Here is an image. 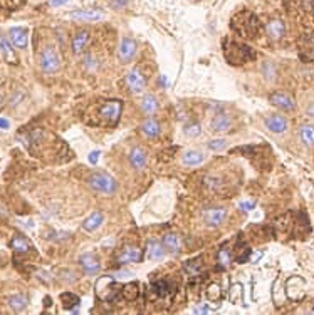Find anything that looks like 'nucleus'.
Listing matches in <instances>:
<instances>
[{"mask_svg":"<svg viewBox=\"0 0 314 315\" xmlns=\"http://www.w3.org/2000/svg\"><path fill=\"white\" fill-rule=\"evenodd\" d=\"M205 297H207V300H210L213 303L222 302V298H223L222 287L218 285V283H210V285L207 287V290H205Z\"/></svg>","mask_w":314,"mask_h":315,"instance_id":"30","label":"nucleus"},{"mask_svg":"<svg viewBox=\"0 0 314 315\" xmlns=\"http://www.w3.org/2000/svg\"><path fill=\"white\" fill-rule=\"evenodd\" d=\"M203 222H205L207 227L210 228H217L225 222L227 218V209L222 206H215V208H207L203 209Z\"/></svg>","mask_w":314,"mask_h":315,"instance_id":"8","label":"nucleus"},{"mask_svg":"<svg viewBox=\"0 0 314 315\" xmlns=\"http://www.w3.org/2000/svg\"><path fill=\"white\" fill-rule=\"evenodd\" d=\"M67 2V0H49L51 5H54V7H57V5H64Z\"/></svg>","mask_w":314,"mask_h":315,"instance_id":"49","label":"nucleus"},{"mask_svg":"<svg viewBox=\"0 0 314 315\" xmlns=\"http://www.w3.org/2000/svg\"><path fill=\"white\" fill-rule=\"evenodd\" d=\"M10 248L15 253H27L29 250H32V246H30L29 240L24 235H14V238L10 240Z\"/></svg>","mask_w":314,"mask_h":315,"instance_id":"24","label":"nucleus"},{"mask_svg":"<svg viewBox=\"0 0 314 315\" xmlns=\"http://www.w3.org/2000/svg\"><path fill=\"white\" fill-rule=\"evenodd\" d=\"M126 86L133 94L143 92V89L146 87V77L140 69H133L126 74Z\"/></svg>","mask_w":314,"mask_h":315,"instance_id":"9","label":"nucleus"},{"mask_svg":"<svg viewBox=\"0 0 314 315\" xmlns=\"http://www.w3.org/2000/svg\"><path fill=\"white\" fill-rule=\"evenodd\" d=\"M141 131H143L145 136H148V138H156V136H160V123L155 119H146L143 124H141Z\"/></svg>","mask_w":314,"mask_h":315,"instance_id":"28","label":"nucleus"},{"mask_svg":"<svg viewBox=\"0 0 314 315\" xmlns=\"http://www.w3.org/2000/svg\"><path fill=\"white\" fill-rule=\"evenodd\" d=\"M40 67L44 72H56L61 69V57L52 45L44 47L40 52Z\"/></svg>","mask_w":314,"mask_h":315,"instance_id":"7","label":"nucleus"},{"mask_svg":"<svg viewBox=\"0 0 314 315\" xmlns=\"http://www.w3.org/2000/svg\"><path fill=\"white\" fill-rule=\"evenodd\" d=\"M61 303H62V308H66V310H72L74 307L79 305V302H81V298L76 295V293H72V292H64V293H61Z\"/></svg>","mask_w":314,"mask_h":315,"instance_id":"29","label":"nucleus"},{"mask_svg":"<svg viewBox=\"0 0 314 315\" xmlns=\"http://www.w3.org/2000/svg\"><path fill=\"white\" fill-rule=\"evenodd\" d=\"M257 148L255 146H242V148H237V149H232L230 153L232 154H244V156H252Z\"/></svg>","mask_w":314,"mask_h":315,"instance_id":"41","label":"nucleus"},{"mask_svg":"<svg viewBox=\"0 0 314 315\" xmlns=\"http://www.w3.org/2000/svg\"><path fill=\"white\" fill-rule=\"evenodd\" d=\"M87 185H89L94 191L103 193V195H113L118 190V183L114 178H111L108 173H93L87 178Z\"/></svg>","mask_w":314,"mask_h":315,"instance_id":"5","label":"nucleus"},{"mask_svg":"<svg viewBox=\"0 0 314 315\" xmlns=\"http://www.w3.org/2000/svg\"><path fill=\"white\" fill-rule=\"evenodd\" d=\"M129 163H131V166L136 171H143L146 168V163H148V154H146L143 148L136 146V148L129 151Z\"/></svg>","mask_w":314,"mask_h":315,"instance_id":"15","label":"nucleus"},{"mask_svg":"<svg viewBox=\"0 0 314 315\" xmlns=\"http://www.w3.org/2000/svg\"><path fill=\"white\" fill-rule=\"evenodd\" d=\"M121 293H123L124 300L134 302L136 298L140 297V285H138V283H136V282L128 283V285H124V287L121 288Z\"/></svg>","mask_w":314,"mask_h":315,"instance_id":"32","label":"nucleus"},{"mask_svg":"<svg viewBox=\"0 0 314 315\" xmlns=\"http://www.w3.org/2000/svg\"><path fill=\"white\" fill-rule=\"evenodd\" d=\"M202 258H195V260H190V261H187L185 264V272L187 274H190V275H198L200 274V270H202Z\"/></svg>","mask_w":314,"mask_h":315,"instance_id":"37","label":"nucleus"},{"mask_svg":"<svg viewBox=\"0 0 314 315\" xmlns=\"http://www.w3.org/2000/svg\"><path fill=\"white\" fill-rule=\"evenodd\" d=\"M103 222H104V215H103V212H99V209H98V212L91 213L89 217L84 220V223H82V228L87 230V232H94V230H98L99 227H101Z\"/></svg>","mask_w":314,"mask_h":315,"instance_id":"26","label":"nucleus"},{"mask_svg":"<svg viewBox=\"0 0 314 315\" xmlns=\"http://www.w3.org/2000/svg\"><path fill=\"white\" fill-rule=\"evenodd\" d=\"M260 256H262V253H257V255H254V256H252V261H257V260L260 258Z\"/></svg>","mask_w":314,"mask_h":315,"instance_id":"51","label":"nucleus"},{"mask_svg":"<svg viewBox=\"0 0 314 315\" xmlns=\"http://www.w3.org/2000/svg\"><path fill=\"white\" fill-rule=\"evenodd\" d=\"M9 126H10V123L7 119L0 118V129H9Z\"/></svg>","mask_w":314,"mask_h":315,"instance_id":"48","label":"nucleus"},{"mask_svg":"<svg viewBox=\"0 0 314 315\" xmlns=\"http://www.w3.org/2000/svg\"><path fill=\"white\" fill-rule=\"evenodd\" d=\"M69 19L74 20H82V22H96L104 17V14L98 9H81V10H72L67 14Z\"/></svg>","mask_w":314,"mask_h":315,"instance_id":"10","label":"nucleus"},{"mask_svg":"<svg viewBox=\"0 0 314 315\" xmlns=\"http://www.w3.org/2000/svg\"><path fill=\"white\" fill-rule=\"evenodd\" d=\"M141 260H143V250L138 246H126L118 256L119 264H138Z\"/></svg>","mask_w":314,"mask_h":315,"instance_id":"13","label":"nucleus"},{"mask_svg":"<svg viewBox=\"0 0 314 315\" xmlns=\"http://www.w3.org/2000/svg\"><path fill=\"white\" fill-rule=\"evenodd\" d=\"M232 128V119H230L225 113H217L215 116L212 118L210 123V129L213 133H227Z\"/></svg>","mask_w":314,"mask_h":315,"instance_id":"14","label":"nucleus"},{"mask_svg":"<svg viewBox=\"0 0 314 315\" xmlns=\"http://www.w3.org/2000/svg\"><path fill=\"white\" fill-rule=\"evenodd\" d=\"M79 264L82 267V270H84V274H87V275L98 274L99 269H101V265H99V260L96 258V255H94V253L81 255L79 256Z\"/></svg>","mask_w":314,"mask_h":315,"instance_id":"17","label":"nucleus"},{"mask_svg":"<svg viewBox=\"0 0 314 315\" xmlns=\"http://www.w3.org/2000/svg\"><path fill=\"white\" fill-rule=\"evenodd\" d=\"M265 32H267V35L272 40H279L284 37L286 25L281 19H272L267 22V25H265Z\"/></svg>","mask_w":314,"mask_h":315,"instance_id":"18","label":"nucleus"},{"mask_svg":"<svg viewBox=\"0 0 314 315\" xmlns=\"http://www.w3.org/2000/svg\"><path fill=\"white\" fill-rule=\"evenodd\" d=\"M27 297L22 295V293H17V295H12L9 298V305L14 308L15 312H22L25 307H27Z\"/></svg>","mask_w":314,"mask_h":315,"instance_id":"33","label":"nucleus"},{"mask_svg":"<svg viewBox=\"0 0 314 315\" xmlns=\"http://www.w3.org/2000/svg\"><path fill=\"white\" fill-rule=\"evenodd\" d=\"M123 113V101L119 99H109V101H104L101 106L98 108L96 113V119L89 121L91 126H99V128H114L119 123V118H121Z\"/></svg>","mask_w":314,"mask_h":315,"instance_id":"1","label":"nucleus"},{"mask_svg":"<svg viewBox=\"0 0 314 315\" xmlns=\"http://www.w3.org/2000/svg\"><path fill=\"white\" fill-rule=\"evenodd\" d=\"M10 40H12V44L15 47H19V49H25L27 47V42H29V35H27V30L22 29V27H14L10 29Z\"/></svg>","mask_w":314,"mask_h":315,"instance_id":"19","label":"nucleus"},{"mask_svg":"<svg viewBox=\"0 0 314 315\" xmlns=\"http://www.w3.org/2000/svg\"><path fill=\"white\" fill-rule=\"evenodd\" d=\"M140 106H141V111H143L145 114H148V116H151V114H155L156 111H158L160 104H158V99H156L155 96L146 94V96H143V99H141Z\"/></svg>","mask_w":314,"mask_h":315,"instance_id":"27","label":"nucleus"},{"mask_svg":"<svg viewBox=\"0 0 314 315\" xmlns=\"http://www.w3.org/2000/svg\"><path fill=\"white\" fill-rule=\"evenodd\" d=\"M230 27H232L234 32H237L240 37H245V39L257 37L260 32V22H259L257 15L249 12V10H242V12H239L235 15L232 19Z\"/></svg>","mask_w":314,"mask_h":315,"instance_id":"2","label":"nucleus"},{"mask_svg":"<svg viewBox=\"0 0 314 315\" xmlns=\"http://www.w3.org/2000/svg\"><path fill=\"white\" fill-rule=\"evenodd\" d=\"M113 277L116 278V280H128V278L133 277V274L131 272H128V270H118Z\"/></svg>","mask_w":314,"mask_h":315,"instance_id":"44","label":"nucleus"},{"mask_svg":"<svg viewBox=\"0 0 314 315\" xmlns=\"http://www.w3.org/2000/svg\"><path fill=\"white\" fill-rule=\"evenodd\" d=\"M166 250L163 243H160V241L156 240H150L148 241V246H146V256H148L150 260H161L165 256Z\"/></svg>","mask_w":314,"mask_h":315,"instance_id":"22","label":"nucleus"},{"mask_svg":"<svg viewBox=\"0 0 314 315\" xmlns=\"http://www.w3.org/2000/svg\"><path fill=\"white\" fill-rule=\"evenodd\" d=\"M183 133H185L188 138H198V136L202 134V126L198 123L187 124L185 128H183Z\"/></svg>","mask_w":314,"mask_h":315,"instance_id":"38","label":"nucleus"},{"mask_svg":"<svg viewBox=\"0 0 314 315\" xmlns=\"http://www.w3.org/2000/svg\"><path fill=\"white\" fill-rule=\"evenodd\" d=\"M151 288H153V293H155L156 297H166V295H170V283L166 282V280L155 282Z\"/></svg>","mask_w":314,"mask_h":315,"instance_id":"34","label":"nucleus"},{"mask_svg":"<svg viewBox=\"0 0 314 315\" xmlns=\"http://www.w3.org/2000/svg\"><path fill=\"white\" fill-rule=\"evenodd\" d=\"M0 50H2L5 61H7L9 64H17L19 62L17 54H15V50L12 49V44H10L9 37H5L2 34H0Z\"/></svg>","mask_w":314,"mask_h":315,"instance_id":"21","label":"nucleus"},{"mask_svg":"<svg viewBox=\"0 0 314 315\" xmlns=\"http://www.w3.org/2000/svg\"><path fill=\"white\" fill-rule=\"evenodd\" d=\"M193 312H195V313H210V312H212V308H210V307H207V303H202V305H200V307H197Z\"/></svg>","mask_w":314,"mask_h":315,"instance_id":"46","label":"nucleus"},{"mask_svg":"<svg viewBox=\"0 0 314 315\" xmlns=\"http://www.w3.org/2000/svg\"><path fill=\"white\" fill-rule=\"evenodd\" d=\"M203 183H205V185L210 188V190H217V188L222 186V178L210 175V176H207L205 180H203Z\"/></svg>","mask_w":314,"mask_h":315,"instance_id":"40","label":"nucleus"},{"mask_svg":"<svg viewBox=\"0 0 314 315\" xmlns=\"http://www.w3.org/2000/svg\"><path fill=\"white\" fill-rule=\"evenodd\" d=\"M299 138L306 146H314V124H302L299 128Z\"/></svg>","mask_w":314,"mask_h":315,"instance_id":"31","label":"nucleus"},{"mask_svg":"<svg viewBox=\"0 0 314 315\" xmlns=\"http://www.w3.org/2000/svg\"><path fill=\"white\" fill-rule=\"evenodd\" d=\"M99 151H93V153H89V156H87V160H89V163L91 165H96L98 163V160H99Z\"/></svg>","mask_w":314,"mask_h":315,"instance_id":"47","label":"nucleus"},{"mask_svg":"<svg viewBox=\"0 0 314 315\" xmlns=\"http://www.w3.org/2000/svg\"><path fill=\"white\" fill-rule=\"evenodd\" d=\"M2 108H4V97L0 96V109H2Z\"/></svg>","mask_w":314,"mask_h":315,"instance_id":"52","label":"nucleus"},{"mask_svg":"<svg viewBox=\"0 0 314 315\" xmlns=\"http://www.w3.org/2000/svg\"><path fill=\"white\" fill-rule=\"evenodd\" d=\"M203 161H205V154L197 149H188L182 156V163L185 166H198V165H202Z\"/></svg>","mask_w":314,"mask_h":315,"instance_id":"23","label":"nucleus"},{"mask_svg":"<svg viewBox=\"0 0 314 315\" xmlns=\"http://www.w3.org/2000/svg\"><path fill=\"white\" fill-rule=\"evenodd\" d=\"M286 295L292 302H301L306 297V282L301 277H291L286 282Z\"/></svg>","mask_w":314,"mask_h":315,"instance_id":"6","label":"nucleus"},{"mask_svg":"<svg viewBox=\"0 0 314 315\" xmlns=\"http://www.w3.org/2000/svg\"><path fill=\"white\" fill-rule=\"evenodd\" d=\"M239 208L242 209V212H250V209L255 208V201H242L239 204Z\"/></svg>","mask_w":314,"mask_h":315,"instance_id":"45","label":"nucleus"},{"mask_svg":"<svg viewBox=\"0 0 314 315\" xmlns=\"http://www.w3.org/2000/svg\"><path fill=\"white\" fill-rule=\"evenodd\" d=\"M208 146V149H212V151H223L225 148H227V141L225 139H210L207 143Z\"/></svg>","mask_w":314,"mask_h":315,"instance_id":"39","label":"nucleus"},{"mask_svg":"<svg viewBox=\"0 0 314 315\" xmlns=\"http://www.w3.org/2000/svg\"><path fill=\"white\" fill-rule=\"evenodd\" d=\"M265 126H267L271 133L282 134L287 129V121L284 116H279V114H271V116L265 118Z\"/></svg>","mask_w":314,"mask_h":315,"instance_id":"16","label":"nucleus"},{"mask_svg":"<svg viewBox=\"0 0 314 315\" xmlns=\"http://www.w3.org/2000/svg\"><path fill=\"white\" fill-rule=\"evenodd\" d=\"M218 264H220L222 269H229L230 264H232V253H230L229 248H220L218 251Z\"/></svg>","mask_w":314,"mask_h":315,"instance_id":"36","label":"nucleus"},{"mask_svg":"<svg viewBox=\"0 0 314 315\" xmlns=\"http://www.w3.org/2000/svg\"><path fill=\"white\" fill-rule=\"evenodd\" d=\"M136 50H138V47H136V42L133 39L126 37V39H123L121 42H119L118 56H119V59H121L123 62H129V61H133Z\"/></svg>","mask_w":314,"mask_h":315,"instance_id":"12","label":"nucleus"},{"mask_svg":"<svg viewBox=\"0 0 314 315\" xmlns=\"http://www.w3.org/2000/svg\"><path fill=\"white\" fill-rule=\"evenodd\" d=\"M299 57H301V61H304V62H314V45L306 47V50L301 52Z\"/></svg>","mask_w":314,"mask_h":315,"instance_id":"42","label":"nucleus"},{"mask_svg":"<svg viewBox=\"0 0 314 315\" xmlns=\"http://www.w3.org/2000/svg\"><path fill=\"white\" fill-rule=\"evenodd\" d=\"M163 246L166 251H170L171 255H178L182 251V241L176 235L168 233L163 236Z\"/></svg>","mask_w":314,"mask_h":315,"instance_id":"25","label":"nucleus"},{"mask_svg":"<svg viewBox=\"0 0 314 315\" xmlns=\"http://www.w3.org/2000/svg\"><path fill=\"white\" fill-rule=\"evenodd\" d=\"M307 116L314 118V102H312V104H309V108H307Z\"/></svg>","mask_w":314,"mask_h":315,"instance_id":"50","label":"nucleus"},{"mask_svg":"<svg viewBox=\"0 0 314 315\" xmlns=\"http://www.w3.org/2000/svg\"><path fill=\"white\" fill-rule=\"evenodd\" d=\"M94 288H96L98 298L103 302H113L114 298H118V293L121 292V287L118 285V280L109 275L99 277Z\"/></svg>","mask_w":314,"mask_h":315,"instance_id":"4","label":"nucleus"},{"mask_svg":"<svg viewBox=\"0 0 314 315\" xmlns=\"http://www.w3.org/2000/svg\"><path fill=\"white\" fill-rule=\"evenodd\" d=\"M269 102L272 106L282 109V111H294L296 102L291 96H287L284 92H271L269 94Z\"/></svg>","mask_w":314,"mask_h":315,"instance_id":"11","label":"nucleus"},{"mask_svg":"<svg viewBox=\"0 0 314 315\" xmlns=\"http://www.w3.org/2000/svg\"><path fill=\"white\" fill-rule=\"evenodd\" d=\"M297 9L314 20V0H297Z\"/></svg>","mask_w":314,"mask_h":315,"instance_id":"35","label":"nucleus"},{"mask_svg":"<svg viewBox=\"0 0 314 315\" xmlns=\"http://www.w3.org/2000/svg\"><path fill=\"white\" fill-rule=\"evenodd\" d=\"M89 39H91L89 30H79V32L72 37V52H74V54H81V52L86 49V45L89 44Z\"/></svg>","mask_w":314,"mask_h":315,"instance_id":"20","label":"nucleus"},{"mask_svg":"<svg viewBox=\"0 0 314 315\" xmlns=\"http://www.w3.org/2000/svg\"><path fill=\"white\" fill-rule=\"evenodd\" d=\"M128 4H129V0H111V2H109V7L114 10H121L126 7Z\"/></svg>","mask_w":314,"mask_h":315,"instance_id":"43","label":"nucleus"},{"mask_svg":"<svg viewBox=\"0 0 314 315\" xmlns=\"http://www.w3.org/2000/svg\"><path fill=\"white\" fill-rule=\"evenodd\" d=\"M255 50L252 47L239 44V42H227L223 45V57L230 66H242L245 62L255 59Z\"/></svg>","mask_w":314,"mask_h":315,"instance_id":"3","label":"nucleus"}]
</instances>
